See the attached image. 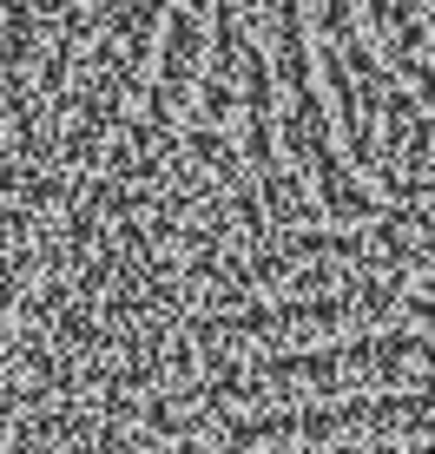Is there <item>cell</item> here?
Segmentation results:
<instances>
[{"mask_svg": "<svg viewBox=\"0 0 435 454\" xmlns=\"http://www.w3.org/2000/svg\"><path fill=\"white\" fill-rule=\"evenodd\" d=\"M178 7H192V13H211V0H178Z\"/></svg>", "mask_w": 435, "mask_h": 454, "instance_id": "obj_4", "label": "cell"}, {"mask_svg": "<svg viewBox=\"0 0 435 454\" xmlns=\"http://www.w3.org/2000/svg\"><path fill=\"white\" fill-rule=\"evenodd\" d=\"M251 178H257V198H264V217H271V224H317L323 217V205L304 192L297 165H264Z\"/></svg>", "mask_w": 435, "mask_h": 454, "instance_id": "obj_2", "label": "cell"}, {"mask_svg": "<svg viewBox=\"0 0 435 454\" xmlns=\"http://www.w3.org/2000/svg\"><path fill=\"white\" fill-rule=\"evenodd\" d=\"M323 454H376V448H356L350 434H344V442H323Z\"/></svg>", "mask_w": 435, "mask_h": 454, "instance_id": "obj_3", "label": "cell"}, {"mask_svg": "<svg viewBox=\"0 0 435 454\" xmlns=\"http://www.w3.org/2000/svg\"><path fill=\"white\" fill-rule=\"evenodd\" d=\"M159 40H165V53H159V80H152V92H165L172 106H185L192 86H198V73H205V13L172 7L165 27H159Z\"/></svg>", "mask_w": 435, "mask_h": 454, "instance_id": "obj_1", "label": "cell"}, {"mask_svg": "<svg viewBox=\"0 0 435 454\" xmlns=\"http://www.w3.org/2000/svg\"><path fill=\"white\" fill-rule=\"evenodd\" d=\"M277 454H310V448H284V442H277Z\"/></svg>", "mask_w": 435, "mask_h": 454, "instance_id": "obj_5", "label": "cell"}, {"mask_svg": "<svg viewBox=\"0 0 435 454\" xmlns=\"http://www.w3.org/2000/svg\"><path fill=\"white\" fill-rule=\"evenodd\" d=\"M225 454H244V448H225Z\"/></svg>", "mask_w": 435, "mask_h": 454, "instance_id": "obj_6", "label": "cell"}]
</instances>
